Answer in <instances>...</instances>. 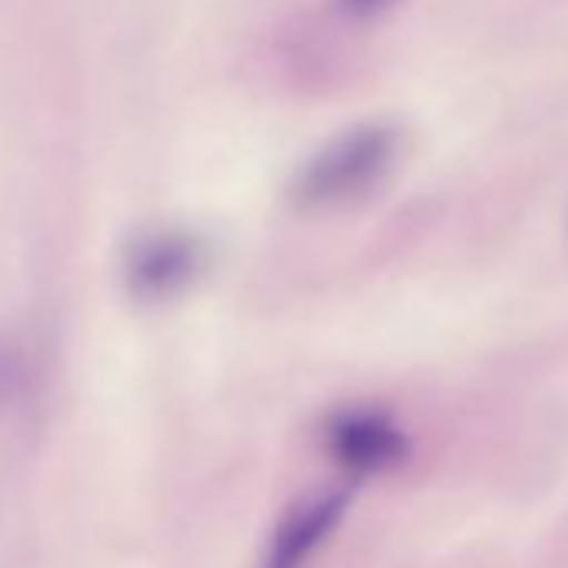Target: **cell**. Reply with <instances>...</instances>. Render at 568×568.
<instances>
[{"label": "cell", "instance_id": "6da1fadb", "mask_svg": "<svg viewBox=\"0 0 568 568\" xmlns=\"http://www.w3.org/2000/svg\"><path fill=\"white\" fill-rule=\"evenodd\" d=\"M398 151L402 131L395 124H358L305 161L292 181V201L305 211L358 201L392 174Z\"/></svg>", "mask_w": 568, "mask_h": 568}, {"label": "cell", "instance_id": "7a4b0ae2", "mask_svg": "<svg viewBox=\"0 0 568 568\" xmlns=\"http://www.w3.org/2000/svg\"><path fill=\"white\" fill-rule=\"evenodd\" d=\"M204 267V244L184 231H148L131 241L124 274L141 298H171Z\"/></svg>", "mask_w": 568, "mask_h": 568}, {"label": "cell", "instance_id": "3957f363", "mask_svg": "<svg viewBox=\"0 0 568 568\" xmlns=\"http://www.w3.org/2000/svg\"><path fill=\"white\" fill-rule=\"evenodd\" d=\"M328 445L332 455L358 475L385 471L408 458L405 432L388 415L368 408L342 412L328 428Z\"/></svg>", "mask_w": 568, "mask_h": 568}, {"label": "cell", "instance_id": "277c9868", "mask_svg": "<svg viewBox=\"0 0 568 568\" xmlns=\"http://www.w3.org/2000/svg\"><path fill=\"white\" fill-rule=\"evenodd\" d=\"M345 505H348V498L338 491L298 501L281 518V525L271 538L267 568H302L312 558V551L335 531V525L345 515Z\"/></svg>", "mask_w": 568, "mask_h": 568}, {"label": "cell", "instance_id": "5b68a950", "mask_svg": "<svg viewBox=\"0 0 568 568\" xmlns=\"http://www.w3.org/2000/svg\"><path fill=\"white\" fill-rule=\"evenodd\" d=\"M342 4V11L348 14V18H355V21H372V18H378V14H385L395 0H338Z\"/></svg>", "mask_w": 568, "mask_h": 568}]
</instances>
